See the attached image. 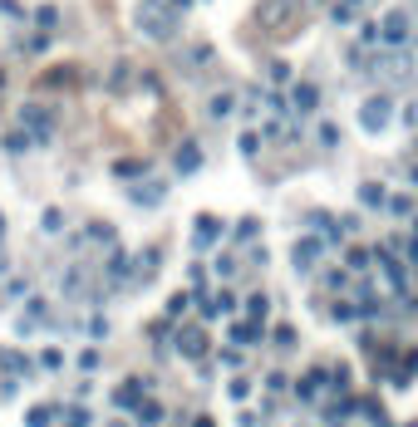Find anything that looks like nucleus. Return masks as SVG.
I'll return each mask as SVG.
<instances>
[{
	"label": "nucleus",
	"instance_id": "obj_1",
	"mask_svg": "<svg viewBox=\"0 0 418 427\" xmlns=\"http://www.w3.org/2000/svg\"><path fill=\"white\" fill-rule=\"evenodd\" d=\"M133 25L148 35V39H173L177 35V10L168 6H158V0H138V6H133Z\"/></svg>",
	"mask_w": 418,
	"mask_h": 427
},
{
	"label": "nucleus",
	"instance_id": "obj_26",
	"mask_svg": "<svg viewBox=\"0 0 418 427\" xmlns=\"http://www.w3.org/2000/svg\"><path fill=\"white\" fill-rule=\"evenodd\" d=\"M6 152H30V133L25 128H10L6 133Z\"/></svg>",
	"mask_w": 418,
	"mask_h": 427
},
{
	"label": "nucleus",
	"instance_id": "obj_20",
	"mask_svg": "<svg viewBox=\"0 0 418 427\" xmlns=\"http://www.w3.org/2000/svg\"><path fill=\"white\" fill-rule=\"evenodd\" d=\"M133 412H138V422H143V427H158V422H163V403H158V398H143Z\"/></svg>",
	"mask_w": 418,
	"mask_h": 427
},
{
	"label": "nucleus",
	"instance_id": "obj_21",
	"mask_svg": "<svg viewBox=\"0 0 418 427\" xmlns=\"http://www.w3.org/2000/svg\"><path fill=\"white\" fill-rule=\"evenodd\" d=\"M369 260H374V251H364V246H349V251H345V265H349L354 275L369 271Z\"/></svg>",
	"mask_w": 418,
	"mask_h": 427
},
{
	"label": "nucleus",
	"instance_id": "obj_6",
	"mask_svg": "<svg viewBox=\"0 0 418 427\" xmlns=\"http://www.w3.org/2000/svg\"><path fill=\"white\" fill-rule=\"evenodd\" d=\"M320 255H325V241H320V236H300V241L290 246V265H295L300 275H305V271H315Z\"/></svg>",
	"mask_w": 418,
	"mask_h": 427
},
{
	"label": "nucleus",
	"instance_id": "obj_23",
	"mask_svg": "<svg viewBox=\"0 0 418 427\" xmlns=\"http://www.w3.org/2000/svg\"><path fill=\"white\" fill-rule=\"evenodd\" d=\"M261 339V325H251V319H246V325H232V344H256Z\"/></svg>",
	"mask_w": 418,
	"mask_h": 427
},
{
	"label": "nucleus",
	"instance_id": "obj_31",
	"mask_svg": "<svg viewBox=\"0 0 418 427\" xmlns=\"http://www.w3.org/2000/svg\"><path fill=\"white\" fill-rule=\"evenodd\" d=\"M60 363H64V354H60V349H44V354L35 358V368H49V373H55Z\"/></svg>",
	"mask_w": 418,
	"mask_h": 427
},
{
	"label": "nucleus",
	"instance_id": "obj_37",
	"mask_svg": "<svg viewBox=\"0 0 418 427\" xmlns=\"http://www.w3.org/2000/svg\"><path fill=\"white\" fill-rule=\"evenodd\" d=\"M79 368L94 373V368H98V349H84V354H79Z\"/></svg>",
	"mask_w": 418,
	"mask_h": 427
},
{
	"label": "nucleus",
	"instance_id": "obj_47",
	"mask_svg": "<svg viewBox=\"0 0 418 427\" xmlns=\"http://www.w3.org/2000/svg\"><path fill=\"white\" fill-rule=\"evenodd\" d=\"M345 6H364V0H345Z\"/></svg>",
	"mask_w": 418,
	"mask_h": 427
},
{
	"label": "nucleus",
	"instance_id": "obj_52",
	"mask_svg": "<svg viewBox=\"0 0 418 427\" xmlns=\"http://www.w3.org/2000/svg\"><path fill=\"white\" fill-rule=\"evenodd\" d=\"M413 64H418V60H413Z\"/></svg>",
	"mask_w": 418,
	"mask_h": 427
},
{
	"label": "nucleus",
	"instance_id": "obj_29",
	"mask_svg": "<svg viewBox=\"0 0 418 427\" xmlns=\"http://www.w3.org/2000/svg\"><path fill=\"white\" fill-rule=\"evenodd\" d=\"M232 236H236V241H256V236H261V221H256V217H246V221H236V231H232Z\"/></svg>",
	"mask_w": 418,
	"mask_h": 427
},
{
	"label": "nucleus",
	"instance_id": "obj_32",
	"mask_svg": "<svg viewBox=\"0 0 418 427\" xmlns=\"http://www.w3.org/2000/svg\"><path fill=\"white\" fill-rule=\"evenodd\" d=\"M89 241H98V246H114V226L94 221V226H89Z\"/></svg>",
	"mask_w": 418,
	"mask_h": 427
},
{
	"label": "nucleus",
	"instance_id": "obj_24",
	"mask_svg": "<svg viewBox=\"0 0 418 427\" xmlns=\"http://www.w3.org/2000/svg\"><path fill=\"white\" fill-rule=\"evenodd\" d=\"M384 206L394 211V217H413V197H403V192H394V197H384Z\"/></svg>",
	"mask_w": 418,
	"mask_h": 427
},
{
	"label": "nucleus",
	"instance_id": "obj_14",
	"mask_svg": "<svg viewBox=\"0 0 418 427\" xmlns=\"http://www.w3.org/2000/svg\"><path fill=\"white\" fill-rule=\"evenodd\" d=\"M103 275H109V285H128V280H133V255H128V251H114Z\"/></svg>",
	"mask_w": 418,
	"mask_h": 427
},
{
	"label": "nucleus",
	"instance_id": "obj_38",
	"mask_svg": "<svg viewBox=\"0 0 418 427\" xmlns=\"http://www.w3.org/2000/svg\"><path fill=\"white\" fill-rule=\"evenodd\" d=\"M94 417H89V408H69V427H89Z\"/></svg>",
	"mask_w": 418,
	"mask_h": 427
},
{
	"label": "nucleus",
	"instance_id": "obj_9",
	"mask_svg": "<svg viewBox=\"0 0 418 427\" xmlns=\"http://www.w3.org/2000/svg\"><path fill=\"white\" fill-rule=\"evenodd\" d=\"M222 241V217H197L192 221V246L197 251H212Z\"/></svg>",
	"mask_w": 418,
	"mask_h": 427
},
{
	"label": "nucleus",
	"instance_id": "obj_4",
	"mask_svg": "<svg viewBox=\"0 0 418 427\" xmlns=\"http://www.w3.org/2000/svg\"><path fill=\"white\" fill-rule=\"evenodd\" d=\"M20 128L30 133V143H49V138H55V113H49V109H40V103H25V109H20Z\"/></svg>",
	"mask_w": 418,
	"mask_h": 427
},
{
	"label": "nucleus",
	"instance_id": "obj_51",
	"mask_svg": "<svg viewBox=\"0 0 418 427\" xmlns=\"http://www.w3.org/2000/svg\"><path fill=\"white\" fill-rule=\"evenodd\" d=\"M0 84H6V74H0Z\"/></svg>",
	"mask_w": 418,
	"mask_h": 427
},
{
	"label": "nucleus",
	"instance_id": "obj_8",
	"mask_svg": "<svg viewBox=\"0 0 418 427\" xmlns=\"http://www.w3.org/2000/svg\"><path fill=\"white\" fill-rule=\"evenodd\" d=\"M148 388H153L148 379H128V383H119V388H114V408H119V412H133V408L148 398Z\"/></svg>",
	"mask_w": 418,
	"mask_h": 427
},
{
	"label": "nucleus",
	"instance_id": "obj_12",
	"mask_svg": "<svg viewBox=\"0 0 418 427\" xmlns=\"http://www.w3.org/2000/svg\"><path fill=\"white\" fill-rule=\"evenodd\" d=\"M163 197H168V187H163V182H148V177L128 187V201H133V206H158Z\"/></svg>",
	"mask_w": 418,
	"mask_h": 427
},
{
	"label": "nucleus",
	"instance_id": "obj_22",
	"mask_svg": "<svg viewBox=\"0 0 418 427\" xmlns=\"http://www.w3.org/2000/svg\"><path fill=\"white\" fill-rule=\"evenodd\" d=\"M266 314H271V300L266 295H246V319H251V325H261Z\"/></svg>",
	"mask_w": 418,
	"mask_h": 427
},
{
	"label": "nucleus",
	"instance_id": "obj_33",
	"mask_svg": "<svg viewBox=\"0 0 418 427\" xmlns=\"http://www.w3.org/2000/svg\"><path fill=\"white\" fill-rule=\"evenodd\" d=\"M330 314H335V319H340V325H354V319H359V309H354V305H349V300H340V305H335V309H330Z\"/></svg>",
	"mask_w": 418,
	"mask_h": 427
},
{
	"label": "nucleus",
	"instance_id": "obj_3",
	"mask_svg": "<svg viewBox=\"0 0 418 427\" xmlns=\"http://www.w3.org/2000/svg\"><path fill=\"white\" fill-rule=\"evenodd\" d=\"M389 123H394V98L389 93H369L359 103V128L364 133H384Z\"/></svg>",
	"mask_w": 418,
	"mask_h": 427
},
{
	"label": "nucleus",
	"instance_id": "obj_27",
	"mask_svg": "<svg viewBox=\"0 0 418 427\" xmlns=\"http://www.w3.org/2000/svg\"><path fill=\"white\" fill-rule=\"evenodd\" d=\"M359 201H364V206H384V187H379V182H364V187H359Z\"/></svg>",
	"mask_w": 418,
	"mask_h": 427
},
{
	"label": "nucleus",
	"instance_id": "obj_10",
	"mask_svg": "<svg viewBox=\"0 0 418 427\" xmlns=\"http://www.w3.org/2000/svg\"><path fill=\"white\" fill-rule=\"evenodd\" d=\"M177 354H182V358H202V354H207V329H202V325L177 329Z\"/></svg>",
	"mask_w": 418,
	"mask_h": 427
},
{
	"label": "nucleus",
	"instance_id": "obj_43",
	"mask_svg": "<svg viewBox=\"0 0 418 427\" xmlns=\"http://www.w3.org/2000/svg\"><path fill=\"white\" fill-rule=\"evenodd\" d=\"M403 123H408V128L418 123V103H408V109H403Z\"/></svg>",
	"mask_w": 418,
	"mask_h": 427
},
{
	"label": "nucleus",
	"instance_id": "obj_35",
	"mask_svg": "<svg viewBox=\"0 0 418 427\" xmlns=\"http://www.w3.org/2000/svg\"><path fill=\"white\" fill-rule=\"evenodd\" d=\"M44 49H49V35H30L25 39V55H44Z\"/></svg>",
	"mask_w": 418,
	"mask_h": 427
},
{
	"label": "nucleus",
	"instance_id": "obj_30",
	"mask_svg": "<svg viewBox=\"0 0 418 427\" xmlns=\"http://www.w3.org/2000/svg\"><path fill=\"white\" fill-rule=\"evenodd\" d=\"M236 147H241V157H256V152H261V133H241Z\"/></svg>",
	"mask_w": 418,
	"mask_h": 427
},
{
	"label": "nucleus",
	"instance_id": "obj_5",
	"mask_svg": "<svg viewBox=\"0 0 418 427\" xmlns=\"http://www.w3.org/2000/svg\"><path fill=\"white\" fill-rule=\"evenodd\" d=\"M374 260H379V271H384L389 290H399V295H403V290H408V265L394 255V246H379V251H374Z\"/></svg>",
	"mask_w": 418,
	"mask_h": 427
},
{
	"label": "nucleus",
	"instance_id": "obj_15",
	"mask_svg": "<svg viewBox=\"0 0 418 427\" xmlns=\"http://www.w3.org/2000/svg\"><path fill=\"white\" fill-rule=\"evenodd\" d=\"M173 167H177L182 177H192V172L202 167V147H197V143H182V147L173 152Z\"/></svg>",
	"mask_w": 418,
	"mask_h": 427
},
{
	"label": "nucleus",
	"instance_id": "obj_16",
	"mask_svg": "<svg viewBox=\"0 0 418 427\" xmlns=\"http://www.w3.org/2000/svg\"><path fill=\"white\" fill-rule=\"evenodd\" d=\"M158 260H163V251H158V246H148L143 255H133V285H143V280L153 275V265H158Z\"/></svg>",
	"mask_w": 418,
	"mask_h": 427
},
{
	"label": "nucleus",
	"instance_id": "obj_48",
	"mask_svg": "<svg viewBox=\"0 0 418 427\" xmlns=\"http://www.w3.org/2000/svg\"><path fill=\"white\" fill-rule=\"evenodd\" d=\"M413 241H418V221H413Z\"/></svg>",
	"mask_w": 418,
	"mask_h": 427
},
{
	"label": "nucleus",
	"instance_id": "obj_50",
	"mask_svg": "<svg viewBox=\"0 0 418 427\" xmlns=\"http://www.w3.org/2000/svg\"><path fill=\"white\" fill-rule=\"evenodd\" d=\"M403 427H418V422H403Z\"/></svg>",
	"mask_w": 418,
	"mask_h": 427
},
{
	"label": "nucleus",
	"instance_id": "obj_18",
	"mask_svg": "<svg viewBox=\"0 0 418 427\" xmlns=\"http://www.w3.org/2000/svg\"><path fill=\"white\" fill-rule=\"evenodd\" d=\"M55 417H60L55 403H35V408L25 412V427H55Z\"/></svg>",
	"mask_w": 418,
	"mask_h": 427
},
{
	"label": "nucleus",
	"instance_id": "obj_28",
	"mask_svg": "<svg viewBox=\"0 0 418 427\" xmlns=\"http://www.w3.org/2000/svg\"><path fill=\"white\" fill-rule=\"evenodd\" d=\"M232 103H236L232 93H217L212 103H207V113H212V118H227V113H232Z\"/></svg>",
	"mask_w": 418,
	"mask_h": 427
},
{
	"label": "nucleus",
	"instance_id": "obj_2",
	"mask_svg": "<svg viewBox=\"0 0 418 427\" xmlns=\"http://www.w3.org/2000/svg\"><path fill=\"white\" fill-rule=\"evenodd\" d=\"M379 49H413V15L408 10H389L379 20Z\"/></svg>",
	"mask_w": 418,
	"mask_h": 427
},
{
	"label": "nucleus",
	"instance_id": "obj_7",
	"mask_svg": "<svg viewBox=\"0 0 418 427\" xmlns=\"http://www.w3.org/2000/svg\"><path fill=\"white\" fill-rule=\"evenodd\" d=\"M325 388H330V368H325V363H315V368H310L305 379L295 383V398H300V403H315Z\"/></svg>",
	"mask_w": 418,
	"mask_h": 427
},
{
	"label": "nucleus",
	"instance_id": "obj_13",
	"mask_svg": "<svg viewBox=\"0 0 418 427\" xmlns=\"http://www.w3.org/2000/svg\"><path fill=\"white\" fill-rule=\"evenodd\" d=\"M0 373H10V379H30L35 363H30L20 349H0Z\"/></svg>",
	"mask_w": 418,
	"mask_h": 427
},
{
	"label": "nucleus",
	"instance_id": "obj_42",
	"mask_svg": "<svg viewBox=\"0 0 418 427\" xmlns=\"http://www.w3.org/2000/svg\"><path fill=\"white\" fill-rule=\"evenodd\" d=\"M330 15H335V20H340V25H349V20H354V6H335V10H330Z\"/></svg>",
	"mask_w": 418,
	"mask_h": 427
},
{
	"label": "nucleus",
	"instance_id": "obj_39",
	"mask_svg": "<svg viewBox=\"0 0 418 427\" xmlns=\"http://www.w3.org/2000/svg\"><path fill=\"white\" fill-rule=\"evenodd\" d=\"M40 226H44V231H60V226H64V217H60V211H44V221H40Z\"/></svg>",
	"mask_w": 418,
	"mask_h": 427
},
{
	"label": "nucleus",
	"instance_id": "obj_49",
	"mask_svg": "<svg viewBox=\"0 0 418 427\" xmlns=\"http://www.w3.org/2000/svg\"><path fill=\"white\" fill-rule=\"evenodd\" d=\"M413 182H418V167H413Z\"/></svg>",
	"mask_w": 418,
	"mask_h": 427
},
{
	"label": "nucleus",
	"instance_id": "obj_34",
	"mask_svg": "<svg viewBox=\"0 0 418 427\" xmlns=\"http://www.w3.org/2000/svg\"><path fill=\"white\" fill-rule=\"evenodd\" d=\"M271 339H276L281 349H295V329H290V325H276V329H271Z\"/></svg>",
	"mask_w": 418,
	"mask_h": 427
},
{
	"label": "nucleus",
	"instance_id": "obj_41",
	"mask_svg": "<svg viewBox=\"0 0 418 427\" xmlns=\"http://www.w3.org/2000/svg\"><path fill=\"white\" fill-rule=\"evenodd\" d=\"M15 393H20V379H6V383H0V398H6V403H10Z\"/></svg>",
	"mask_w": 418,
	"mask_h": 427
},
{
	"label": "nucleus",
	"instance_id": "obj_46",
	"mask_svg": "<svg viewBox=\"0 0 418 427\" xmlns=\"http://www.w3.org/2000/svg\"><path fill=\"white\" fill-rule=\"evenodd\" d=\"M0 241H6V211H0Z\"/></svg>",
	"mask_w": 418,
	"mask_h": 427
},
{
	"label": "nucleus",
	"instance_id": "obj_11",
	"mask_svg": "<svg viewBox=\"0 0 418 427\" xmlns=\"http://www.w3.org/2000/svg\"><path fill=\"white\" fill-rule=\"evenodd\" d=\"M315 109H320V89L315 84H295L290 89V113L305 118V113H315Z\"/></svg>",
	"mask_w": 418,
	"mask_h": 427
},
{
	"label": "nucleus",
	"instance_id": "obj_19",
	"mask_svg": "<svg viewBox=\"0 0 418 427\" xmlns=\"http://www.w3.org/2000/svg\"><path fill=\"white\" fill-rule=\"evenodd\" d=\"M148 172V163H138V157H119V163H114V177L119 182H138Z\"/></svg>",
	"mask_w": 418,
	"mask_h": 427
},
{
	"label": "nucleus",
	"instance_id": "obj_40",
	"mask_svg": "<svg viewBox=\"0 0 418 427\" xmlns=\"http://www.w3.org/2000/svg\"><path fill=\"white\" fill-rule=\"evenodd\" d=\"M271 79H276V84H286V79H290V64H286V60H276V64H271Z\"/></svg>",
	"mask_w": 418,
	"mask_h": 427
},
{
	"label": "nucleus",
	"instance_id": "obj_17",
	"mask_svg": "<svg viewBox=\"0 0 418 427\" xmlns=\"http://www.w3.org/2000/svg\"><path fill=\"white\" fill-rule=\"evenodd\" d=\"M74 79H79V64H60V69H44L40 84H44V89H69Z\"/></svg>",
	"mask_w": 418,
	"mask_h": 427
},
{
	"label": "nucleus",
	"instance_id": "obj_44",
	"mask_svg": "<svg viewBox=\"0 0 418 427\" xmlns=\"http://www.w3.org/2000/svg\"><path fill=\"white\" fill-rule=\"evenodd\" d=\"M192 427H217V417H207V412H202V417H192Z\"/></svg>",
	"mask_w": 418,
	"mask_h": 427
},
{
	"label": "nucleus",
	"instance_id": "obj_36",
	"mask_svg": "<svg viewBox=\"0 0 418 427\" xmlns=\"http://www.w3.org/2000/svg\"><path fill=\"white\" fill-rule=\"evenodd\" d=\"M187 305H192V300H187V295H173V300H168V319H177V314H182V309H187Z\"/></svg>",
	"mask_w": 418,
	"mask_h": 427
},
{
	"label": "nucleus",
	"instance_id": "obj_25",
	"mask_svg": "<svg viewBox=\"0 0 418 427\" xmlns=\"http://www.w3.org/2000/svg\"><path fill=\"white\" fill-rule=\"evenodd\" d=\"M227 398H232V403H246V398H251V379H241V373H236V379L227 383Z\"/></svg>",
	"mask_w": 418,
	"mask_h": 427
},
{
	"label": "nucleus",
	"instance_id": "obj_45",
	"mask_svg": "<svg viewBox=\"0 0 418 427\" xmlns=\"http://www.w3.org/2000/svg\"><path fill=\"white\" fill-rule=\"evenodd\" d=\"M168 6H173V10L182 15V10H192V0H168Z\"/></svg>",
	"mask_w": 418,
	"mask_h": 427
}]
</instances>
